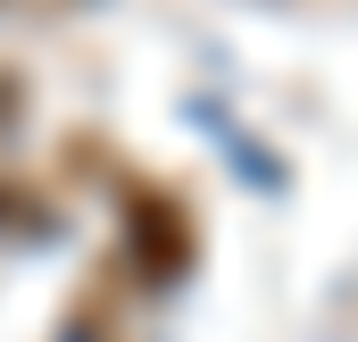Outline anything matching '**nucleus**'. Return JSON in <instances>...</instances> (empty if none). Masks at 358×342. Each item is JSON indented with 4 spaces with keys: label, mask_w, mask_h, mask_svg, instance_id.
I'll return each instance as SVG.
<instances>
[]
</instances>
